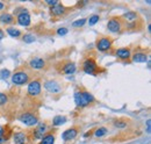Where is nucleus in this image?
<instances>
[{
  "label": "nucleus",
  "instance_id": "f257e3e1",
  "mask_svg": "<svg viewBox=\"0 0 151 144\" xmlns=\"http://www.w3.org/2000/svg\"><path fill=\"white\" fill-rule=\"evenodd\" d=\"M93 100H94L93 95L90 94L88 92H76L75 93V101L77 106L85 107V106L90 105Z\"/></svg>",
  "mask_w": 151,
  "mask_h": 144
},
{
  "label": "nucleus",
  "instance_id": "f03ea898",
  "mask_svg": "<svg viewBox=\"0 0 151 144\" xmlns=\"http://www.w3.org/2000/svg\"><path fill=\"white\" fill-rule=\"evenodd\" d=\"M19 120L26 126H35L37 123V117L32 113H23L20 115Z\"/></svg>",
  "mask_w": 151,
  "mask_h": 144
},
{
  "label": "nucleus",
  "instance_id": "7ed1b4c3",
  "mask_svg": "<svg viewBox=\"0 0 151 144\" xmlns=\"http://www.w3.org/2000/svg\"><path fill=\"white\" fill-rule=\"evenodd\" d=\"M41 93V84L37 80L30 81L28 85V94L32 96H37L38 94Z\"/></svg>",
  "mask_w": 151,
  "mask_h": 144
},
{
  "label": "nucleus",
  "instance_id": "20e7f679",
  "mask_svg": "<svg viewBox=\"0 0 151 144\" xmlns=\"http://www.w3.org/2000/svg\"><path fill=\"white\" fill-rule=\"evenodd\" d=\"M12 81L17 85H22L28 81V74L26 72H17L12 77Z\"/></svg>",
  "mask_w": 151,
  "mask_h": 144
},
{
  "label": "nucleus",
  "instance_id": "39448f33",
  "mask_svg": "<svg viewBox=\"0 0 151 144\" xmlns=\"http://www.w3.org/2000/svg\"><path fill=\"white\" fill-rule=\"evenodd\" d=\"M112 47V41L108 38V37H102L96 43V48L100 50V51H106L108 49H111Z\"/></svg>",
  "mask_w": 151,
  "mask_h": 144
},
{
  "label": "nucleus",
  "instance_id": "423d86ee",
  "mask_svg": "<svg viewBox=\"0 0 151 144\" xmlns=\"http://www.w3.org/2000/svg\"><path fill=\"white\" fill-rule=\"evenodd\" d=\"M84 71L86 72L87 74H95V70H96V64L93 59H86L84 65Z\"/></svg>",
  "mask_w": 151,
  "mask_h": 144
},
{
  "label": "nucleus",
  "instance_id": "0eeeda50",
  "mask_svg": "<svg viewBox=\"0 0 151 144\" xmlns=\"http://www.w3.org/2000/svg\"><path fill=\"white\" fill-rule=\"evenodd\" d=\"M44 87L45 90L49 91L50 93H58L60 91V85L57 83V81H54V80H49L44 84Z\"/></svg>",
  "mask_w": 151,
  "mask_h": 144
},
{
  "label": "nucleus",
  "instance_id": "6e6552de",
  "mask_svg": "<svg viewBox=\"0 0 151 144\" xmlns=\"http://www.w3.org/2000/svg\"><path fill=\"white\" fill-rule=\"evenodd\" d=\"M107 27H108V29L112 33H117V32L121 30V22H120V20H117V19L115 18L111 19L109 22H108V24H107Z\"/></svg>",
  "mask_w": 151,
  "mask_h": 144
},
{
  "label": "nucleus",
  "instance_id": "1a4fd4ad",
  "mask_svg": "<svg viewBox=\"0 0 151 144\" xmlns=\"http://www.w3.org/2000/svg\"><path fill=\"white\" fill-rule=\"evenodd\" d=\"M18 22H19V24L24 26V27L29 26V24H30V15H29L27 12L20 13L19 15H18Z\"/></svg>",
  "mask_w": 151,
  "mask_h": 144
},
{
  "label": "nucleus",
  "instance_id": "9d476101",
  "mask_svg": "<svg viewBox=\"0 0 151 144\" xmlns=\"http://www.w3.org/2000/svg\"><path fill=\"white\" fill-rule=\"evenodd\" d=\"M77 134H78V131H77V129H75V128L68 129V130H65L62 134V138L64 141H71V140H73L76 136H77Z\"/></svg>",
  "mask_w": 151,
  "mask_h": 144
},
{
  "label": "nucleus",
  "instance_id": "9b49d317",
  "mask_svg": "<svg viewBox=\"0 0 151 144\" xmlns=\"http://www.w3.org/2000/svg\"><path fill=\"white\" fill-rule=\"evenodd\" d=\"M29 64H30V66H32L33 69L40 70V69H43V68H44L45 62H44L42 58H40V57H35V58H33V59L30 60Z\"/></svg>",
  "mask_w": 151,
  "mask_h": 144
},
{
  "label": "nucleus",
  "instance_id": "f8f14e48",
  "mask_svg": "<svg viewBox=\"0 0 151 144\" xmlns=\"http://www.w3.org/2000/svg\"><path fill=\"white\" fill-rule=\"evenodd\" d=\"M116 56L121 59H127L130 57V50L127 48H121V49L116 50Z\"/></svg>",
  "mask_w": 151,
  "mask_h": 144
},
{
  "label": "nucleus",
  "instance_id": "ddd939ff",
  "mask_svg": "<svg viewBox=\"0 0 151 144\" xmlns=\"http://www.w3.org/2000/svg\"><path fill=\"white\" fill-rule=\"evenodd\" d=\"M27 136L23 132H17L14 135V144H26Z\"/></svg>",
  "mask_w": 151,
  "mask_h": 144
},
{
  "label": "nucleus",
  "instance_id": "4468645a",
  "mask_svg": "<svg viewBox=\"0 0 151 144\" xmlns=\"http://www.w3.org/2000/svg\"><path fill=\"white\" fill-rule=\"evenodd\" d=\"M44 132H45V125H43V123H41V125H38V127L36 128V130L34 131V136H35V138H43V135H44Z\"/></svg>",
  "mask_w": 151,
  "mask_h": 144
},
{
  "label": "nucleus",
  "instance_id": "2eb2a0df",
  "mask_svg": "<svg viewBox=\"0 0 151 144\" xmlns=\"http://www.w3.org/2000/svg\"><path fill=\"white\" fill-rule=\"evenodd\" d=\"M147 59H148V57L145 54L138 53V54H135L132 56V60L135 63H144V62H147Z\"/></svg>",
  "mask_w": 151,
  "mask_h": 144
},
{
  "label": "nucleus",
  "instance_id": "dca6fc26",
  "mask_svg": "<svg viewBox=\"0 0 151 144\" xmlns=\"http://www.w3.org/2000/svg\"><path fill=\"white\" fill-rule=\"evenodd\" d=\"M64 6H62V5H59V4H57L56 6H54V7H51V13L54 14V15H62L63 13H64Z\"/></svg>",
  "mask_w": 151,
  "mask_h": 144
},
{
  "label": "nucleus",
  "instance_id": "f3484780",
  "mask_svg": "<svg viewBox=\"0 0 151 144\" xmlns=\"http://www.w3.org/2000/svg\"><path fill=\"white\" fill-rule=\"evenodd\" d=\"M0 21L2 23H12L14 21V18L8 13H4L2 15H0Z\"/></svg>",
  "mask_w": 151,
  "mask_h": 144
},
{
  "label": "nucleus",
  "instance_id": "a211bd4d",
  "mask_svg": "<svg viewBox=\"0 0 151 144\" xmlns=\"http://www.w3.org/2000/svg\"><path fill=\"white\" fill-rule=\"evenodd\" d=\"M123 19L128 22H135L136 19H137V14L135 12H127L124 15H123Z\"/></svg>",
  "mask_w": 151,
  "mask_h": 144
},
{
  "label": "nucleus",
  "instance_id": "6ab92c4d",
  "mask_svg": "<svg viewBox=\"0 0 151 144\" xmlns=\"http://www.w3.org/2000/svg\"><path fill=\"white\" fill-rule=\"evenodd\" d=\"M54 142H55V136L49 134V135H45L42 138V142L40 144H54Z\"/></svg>",
  "mask_w": 151,
  "mask_h": 144
},
{
  "label": "nucleus",
  "instance_id": "aec40b11",
  "mask_svg": "<svg viewBox=\"0 0 151 144\" xmlns=\"http://www.w3.org/2000/svg\"><path fill=\"white\" fill-rule=\"evenodd\" d=\"M63 71L65 72L66 74H71V73H73L76 71V65L75 63H68L65 66H64V69H63Z\"/></svg>",
  "mask_w": 151,
  "mask_h": 144
},
{
  "label": "nucleus",
  "instance_id": "412c9836",
  "mask_svg": "<svg viewBox=\"0 0 151 144\" xmlns=\"http://www.w3.org/2000/svg\"><path fill=\"white\" fill-rule=\"evenodd\" d=\"M65 122H66V117H65V116H62V115L56 116V117L54 119V121H52L54 126H60V125H64Z\"/></svg>",
  "mask_w": 151,
  "mask_h": 144
},
{
  "label": "nucleus",
  "instance_id": "4be33fe9",
  "mask_svg": "<svg viewBox=\"0 0 151 144\" xmlns=\"http://www.w3.org/2000/svg\"><path fill=\"white\" fill-rule=\"evenodd\" d=\"M7 33H8V35H11L12 37H19L21 35L19 29H15V28H12V27L7 28Z\"/></svg>",
  "mask_w": 151,
  "mask_h": 144
},
{
  "label": "nucleus",
  "instance_id": "5701e85b",
  "mask_svg": "<svg viewBox=\"0 0 151 144\" xmlns=\"http://www.w3.org/2000/svg\"><path fill=\"white\" fill-rule=\"evenodd\" d=\"M107 128H105V127H101V128H99L96 131H95V136L96 137H101V136H104V135H106L107 134Z\"/></svg>",
  "mask_w": 151,
  "mask_h": 144
},
{
  "label": "nucleus",
  "instance_id": "b1692460",
  "mask_svg": "<svg viewBox=\"0 0 151 144\" xmlns=\"http://www.w3.org/2000/svg\"><path fill=\"white\" fill-rule=\"evenodd\" d=\"M23 41H24L26 43H32V42L35 41V36L32 35V34H27V35L23 36Z\"/></svg>",
  "mask_w": 151,
  "mask_h": 144
},
{
  "label": "nucleus",
  "instance_id": "393cba45",
  "mask_svg": "<svg viewBox=\"0 0 151 144\" xmlns=\"http://www.w3.org/2000/svg\"><path fill=\"white\" fill-rule=\"evenodd\" d=\"M85 22H86V19H79V20H77V21H75V22L72 23V26H73V27H80V26H83Z\"/></svg>",
  "mask_w": 151,
  "mask_h": 144
},
{
  "label": "nucleus",
  "instance_id": "a878e982",
  "mask_svg": "<svg viewBox=\"0 0 151 144\" xmlns=\"http://www.w3.org/2000/svg\"><path fill=\"white\" fill-rule=\"evenodd\" d=\"M98 21H99V15H92L88 20V23H90V26H93Z\"/></svg>",
  "mask_w": 151,
  "mask_h": 144
},
{
  "label": "nucleus",
  "instance_id": "bb28decb",
  "mask_svg": "<svg viewBox=\"0 0 151 144\" xmlns=\"http://www.w3.org/2000/svg\"><path fill=\"white\" fill-rule=\"evenodd\" d=\"M0 76H1V78H8L9 77V71L6 70V69H4V70L0 71Z\"/></svg>",
  "mask_w": 151,
  "mask_h": 144
},
{
  "label": "nucleus",
  "instance_id": "cd10ccee",
  "mask_svg": "<svg viewBox=\"0 0 151 144\" xmlns=\"http://www.w3.org/2000/svg\"><path fill=\"white\" fill-rule=\"evenodd\" d=\"M6 102H7V96H6L5 94L0 93V106H1V105H5Z\"/></svg>",
  "mask_w": 151,
  "mask_h": 144
},
{
  "label": "nucleus",
  "instance_id": "c85d7f7f",
  "mask_svg": "<svg viewBox=\"0 0 151 144\" xmlns=\"http://www.w3.org/2000/svg\"><path fill=\"white\" fill-rule=\"evenodd\" d=\"M57 34L60 36L65 35V34H68V29H66V28H59V29L57 30Z\"/></svg>",
  "mask_w": 151,
  "mask_h": 144
},
{
  "label": "nucleus",
  "instance_id": "c756f323",
  "mask_svg": "<svg viewBox=\"0 0 151 144\" xmlns=\"http://www.w3.org/2000/svg\"><path fill=\"white\" fill-rule=\"evenodd\" d=\"M47 4L54 7V6H56V5L58 4V2H57V0H47Z\"/></svg>",
  "mask_w": 151,
  "mask_h": 144
},
{
  "label": "nucleus",
  "instance_id": "7c9ffc66",
  "mask_svg": "<svg viewBox=\"0 0 151 144\" xmlns=\"http://www.w3.org/2000/svg\"><path fill=\"white\" fill-rule=\"evenodd\" d=\"M150 126H151L150 120H148V121H147V131H148V132H150V130H151Z\"/></svg>",
  "mask_w": 151,
  "mask_h": 144
},
{
  "label": "nucleus",
  "instance_id": "2f4dec72",
  "mask_svg": "<svg viewBox=\"0 0 151 144\" xmlns=\"http://www.w3.org/2000/svg\"><path fill=\"white\" fill-rule=\"evenodd\" d=\"M5 141H6V138H5V137H2V136H0V144L5 143Z\"/></svg>",
  "mask_w": 151,
  "mask_h": 144
},
{
  "label": "nucleus",
  "instance_id": "473e14b6",
  "mask_svg": "<svg viewBox=\"0 0 151 144\" xmlns=\"http://www.w3.org/2000/svg\"><path fill=\"white\" fill-rule=\"evenodd\" d=\"M115 126L116 127H124L126 126V123H115Z\"/></svg>",
  "mask_w": 151,
  "mask_h": 144
},
{
  "label": "nucleus",
  "instance_id": "72a5a7b5",
  "mask_svg": "<svg viewBox=\"0 0 151 144\" xmlns=\"http://www.w3.org/2000/svg\"><path fill=\"white\" fill-rule=\"evenodd\" d=\"M4 135V128L0 126V136H2Z\"/></svg>",
  "mask_w": 151,
  "mask_h": 144
},
{
  "label": "nucleus",
  "instance_id": "f704fd0d",
  "mask_svg": "<svg viewBox=\"0 0 151 144\" xmlns=\"http://www.w3.org/2000/svg\"><path fill=\"white\" fill-rule=\"evenodd\" d=\"M4 38V32L0 29V40H2Z\"/></svg>",
  "mask_w": 151,
  "mask_h": 144
},
{
  "label": "nucleus",
  "instance_id": "c9c22d12",
  "mask_svg": "<svg viewBox=\"0 0 151 144\" xmlns=\"http://www.w3.org/2000/svg\"><path fill=\"white\" fill-rule=\"evenodd\" d=\"M4 8V4L2 2H0V9H2Z\"/></svg>",
  "mask_w": 151,
  "mask_h": 144
}]
</instances>
